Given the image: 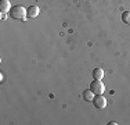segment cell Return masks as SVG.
Listing matches in <instances>:
<instances>
[{
	"label": "cell",
	"instance_id": "cell-1",
	"mask_svg": "<svg viewBox=\"0 0 130 125\" xmlns=\"http://www.w3.org/2000/svg\"><path fill=\"white\" fill-rule=\"evenodd\" d=\"M10 17L13 20L17 21H25L26 20V8H24L22 6H13L10 10Z\"/></svg>",
	"mask_w": 130,
	"mask_h": 125
},
{
	"label": "cell",
	"instance_id": "cell-2",
	"mask_svg": "<svg viewBox=\"0 0 130 125\" xmlns=\"http://www.w3.org/2000/svg\"><path fill=\"white\" fill-rule=\"evenodd\" d=\"M89 89H90L94 95H103L104 90H105V86H104V83L101 79H93Z\"/></svg>",
	"mask_w": 130,
	"mask_h": 125
},
{
	"label": "cell",
	"instance_id": "cell-3",
	"mask_svg": "<svg viewBox=\"0 0 130 125\" xmlns=\"http://www.w3.org/2000/svg\"><path fill=\"white\" fill-rule=\"evenodd\" d=\"M93 104H94L95 108L104 110V108L107 107V99H105L103 95H95L94 99H93Z\"/></svg>",
	"mask_w": 130,
	"mask_h": 125
},
{
	"label": "cell",
	"instance_id": "cell-4",
	"mask_svg": "<svg viewBox=\"0 0 130 125\" xmlns=\"http://www.w3.org/2000/svg\"><path fill=\"white\" fill-rule=\"evenodd\" d=\"M40 14V8L38 6H29L26 8V18H36Z\"/></svg>",
	"mask_w": 130,
	"mask_h": 125
},
{
	"label": "cell",
	"instance_id": "cell-5",
	"mask_svg": "<svg viewBox=\"0 0 130 125\" xmlns=\"http://www.w3.org/2000/svg\"><path fill=\"white\" fill-rule=\"evenodd\" d=\"M11 6H10V0H2L0 2V11L2 12H10Z\"/></svg>",
	"mask_w": 130,
	"mask_h": 125
},
{
	"label": "cell",
	"instance_id": "cell-6",
	"mask_svg": "<svg viewBox=\"0 0 130 125\" xmlns=\"http://www.w3.org/2000/svg\"><path fill=\"white\" fill-rule=\"evenodd\" d=\"M93 78L94 79H103L104 78V70L101 67H97L93 70Z\"/></svg>",
	"mask_w": 130,
	"mask_h": 125
},
{
	"label": "cell",
	"instance_id": "cell-7",
	"mask_svg": "<svg viewBox=\"0 0 130 125\" xmlns=\"http://www.w3.org/2000/svg\"><path fill=\"white\" fill-rule=\"evenodd\" d=\"M94 93L91 92L90 89H86L85 92H83V99L86 100V102H93V99H94Z\"/></svg>",
	"mask_w": 130,
	"mask_h": 125
},
{
	"label": "cell",
	"instance_id": "cell-8",
	"mask_svg": "<svg viewBox=\"0 0 130 125\" xmlns=\"http://www.w3.org/2000/svg\"><path fill=\"white\" fill-rule=\"evenodd\" d=\"M122 21L125 24H130V11H123L122 12Z\"/></svg>",
	"mask_w": 130,
	"mask_h": 125
},
{
	"label": "cell",
	"instance_id": "cell-9",
	"mask_svg": "<svg viewBox=\"0 0 130 125\" xmlns=\"http://www.w3.org/2000/svg\"><path fill=\"white\" fill-rule=\"evenodd\" d=\"M0 18H2V21H4L6 18H7V12H2V15H0Z\"/></svg>",
	"mask_w": 130,
	"mask_h": 125
}]
</instances>
